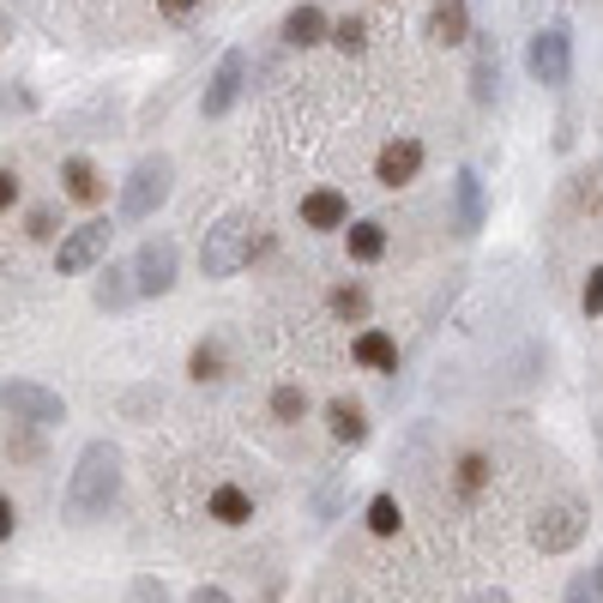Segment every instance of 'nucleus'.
<instances>
[{
	"instance_id": "nucleus-1",
	"label": "nucleus",
	"mask_w": 603,
	"mask_h": 603,
	"mask_svg": "<svg viewBox=\"0 0 603 603\" xmlns=\"http://www.w3.org/2000/svg\"><path fill=\"white\" fill-rule=\"evenodd\" d=\"M121 495V446L115 441H91L79 453V465H73V477H66V513L73 519H97V513H109Z\"/></svg>"
},
{
	"instance_id": "nucleus-2",
	"label": "nucleus",
	"mask_w": 603,
	"mask_h": 603,
	"mask_svg": "<svg viewBox=\"0 0 603 603\" xmlns=\"http://www.w3.org/2000/svg\"><path fill=\"white\" fill-rule=\"evenodd\" d=\"M254 260V218L248 211H223L199 242V272L206 278H236Z\"/></svg>"
},
{
	"instance_id": "nucleus-3",
	"label": "nucleus",
	"mask_w": 603,
	"mask_h": 603,
	"mask_svg": "<svg viewBox=\"0 0 603 603\" xmlns=\"http://www.w3.org/2000/svg\"><path fill=\"white\" fill-rule=\"evenodd\" d=\"M170 182H175V163L163 158V151H158V158H139V163H133V175H127V187H121V218L145 223L163 199H170Z\"/></svg>"
},
{
	"instance_id": "nucleus-4",
	"label": "nucleus",
	"mask_w": 603,
	"mask_h": 603,
	"mask_svg": "<svg viewBox=\"0 0 603 603\" xmlns=\"http://www.w3.org/2000/svg\"><path fill=\"white\" fill-rule=\"evenodd\" d=\"M525 73L538 85H567V73H574V37H567V25H543L538 37H531Z\"/></svg>"
},
{
	"instance_id": "nucleus-5",
	"label": "nucleus",
	"mask_w": 603,
	"mask_h": 603,
	"mask_svg": "<svg viewBox=\"0 0 603 603\" xmlns=\"http://www.w3.org/2000/svg\"><path fill=\"white\" fill-rule=\"evenodd\" d=\"M248 49H230L218 61V73H211L206 79V91H199V115L206 121H218V115H230V109H236V97L248 91Z\"/></svg>"
},
{
	"instance_id": "nucleus-6",
	"label": "nucleus",
	"mask_w": 603,
	"mask_h": 603,
	"mask_svg": "<svg viewBox=\"0 0 603 603\" xmlns=\"http://www.w3.org/2000/svg\"><path fill=\"white\" fill-rule=\"evenodd\" d=\"M0 410H13L19 422H37V429L66 422L61 393H49V386H37V381H0Z\"/></svg>"
},
{
	"instance_id": "nucleus-7",
	"label": "nucleus",
	"mask_w": 603,
	"mask_h": 603,
	"mask_svg": "<svg viewBox=\"0 0 603 603\" xmlns=\"http://www.w3.org/2000/svg\"><path fill=\"white\" fill-rule=\"evenodd\" d=\"M579 538H586V507H579V501L543 507V513H538V525H531V543H538L543 555H567Z\"/></svg>"
},
{
	"instance_id": "nucleus-8",
	"label": "nucleus",
	"mask_w": 603,
	"mask_h": 603,
	"mask_svg": "<svg viewBox=\"0 0 603 603\" xmlns=\"http://www.w3.org/2000/svg\"><path fill=\"white\" fill-rule=\"evenodd\" d=\"M109 236H115V223L109 218H91V223H79V230H66L54 266H61V272H91V266L109 254Z\"/></svg>"
},
{
	"instance_id": "nucleus-9",
	"label": "nucleus",
	"mask_w": 603,
	"mask_h": 603,
	"mask_svg": "<svg viewBox=\"0 0 603 603\" xmlns=\"http://www.w3.org/2000/svg\"><path fill=\"white\" fill-rule=\"evenodd\" d=\"M133 290H139V296H170L175 290V242L170 236L139 248V260H133Z\"/></svg>"
},
{
	"instance_id": "nucleus-10",
	"label": "nucleus",
	"mask_w": 603,
	"mask_h": 603,
	"mask_svg": "<svg viewBox=\"0 0 603 603\" xmlns=\"http://www.w3.org/2000/svg\"><path fill=\"white\" fill-rule=\"evenodd\" d=\"M422 175V139H386L381 145V158H374V182L381 187H410Z\"/></svg>"
},
{
	"instance_id": "nucleus-11",
	"label": "nucleus",
	"mask_w": 603,
	"mask_h": 603,
	"mask_svg": "<svg viewBox=\"0 0 603 603\" xmlns=\"http://www.w3.org/2000/svg\"><path fill=\"white\" fill-rule=\"evenodd\" d=\"M302 230H350V199H344L339 187L302 194Z\"/></svg>"
},
{
	"instance_id": "nucleus-12",
	"label": "nucleus",
	"mask_w": 603,
	"mask_h": 603,
	"mask_svg": "<svg viewBox=\"0 0 603 603\" xmlns=\"http://www.w3.org/2000/svg\"><path fill=\"white\" fill-rule=\"evenodd\" d=\"M278 37H284L290 49H315V42L332 37V19L320 13L315 0H302V7H290V13H284V30H278Z\"/></svg>"
},
{
	"instance_id": "nucleus-13",
	"label": "nucleus",
	"mask_w": 603,
	"mask_h": 603,
	"mask_svg": "<svg viewBox=\"0 0 603 603\" xmlns=\"http://www.w3.org/2000/svg\"><path fill=\"white\" fill-rule=\"evenodd\" d=\"M453 223H459V236L483 230V182H477V170L453 175Z\"/></svg>"
},
{
	"instance_id": "nucleus-14",
	"label": "nucleus",
	"mask_w": 603,
	"mask_h": 603,
	"mask_svg": "<svg viewBox=\"0 0 603 603\" xmlns=\"http://www.w3.org/2000/svg\"><path fill=\"white\" fill-rule=\"evenodd\" d=\"M429 37L441 42V49L465 42V37H471V7H465V0H434V7H429Z\"/></svg>"
},
{
	"instance_id": "nucleus-15",
	"label": "nucleus",
	"mask_w": 603,
	"mask_h": 603,
	"mask_svg": "<svg viewBox=\"0 0 603 603\" xmlns=\"http://www.w3.org/2000/svg\"><path fill=\"white\" fill-rule=\"evenodd\" d=\"M477 37V61H471V97L477 103H495V85H501V49H495V37H483V30H471Z\"/></svg>"
},
{
	"instance_id": "nucleus-16",
	"label": "nucleus",
	"mask_w": 603,
	"mask_h": 603,
	"mask_svg": "<svg viewBox=\"0 0 603 603\" xmlns=\"http://www.w3.org/2000/svg\"><path fill=\"white\" fill-rule=\"evenodd\" d=\"M350 356H356L362 368H374V374H393V368H398V344H393V332H381V327L356 332Z\"/></svg>"
},
{
	"instance_id": "nucleus-17",
	"label": "nucleus",
	"mask_w": 603,
	"mask_h": 603,
	"mask_svg": "<svg viewBox=\"0 0 603 603\" xmlns=\"http://www.w3.org/2000/svg\"><path fill=\"white\" fill-rule=\"evenodd\" d=\"M327 429L339 446H362L368 441V410L356 405V398H332L327 405Z\"/></svg>"
},
{
	"instance_id": "nucleus-18",
	"label": "nucleus",
	"mask_w": 603,
	"mask_h": 603,
	"mask_svg": "<svg viewBox=\"0 0 603 603\" xmlns=\"http://www.w3.org/2000/svg\"><path fill=\"white\" fill-rule=\"evenodd\" d=\"M61 182H66V199H73V206H97V199H103V175H97L91 158H66Z\"/></svg>"
},
{
	"instance_id": "nucleus-19",
	"label": "nucleus",
	"mask_w": 603,
	"mask_h": 603,
	"mask_svg": "<svg viewBox=\"0 0 603 603\" xmlns=\"http://www.w3.org/2000/svg\"><path fill=\"white\" fill-rule=\"evenodd\" d=\"M206 513L218 525H248L254 519V495L242 483H218V489H211V501H206Z\"/></svg>"
},
{
	"instance_id": "nucleus-20",
	"label": "nucleus",
	"mask_w": 603,
	"mask_h": 603,
	"mask_svg": "<svg viewBox=\"0 0 603 603\" xmlns=\"http://www.w3.org/2000/svg\"><path fill=\"white\" fill-rule=\"evenodd\" d=\"M344 248H350V260L374 266V260L386 254V223H381V218H356L350 230H344Z\"/></svg>"
},
{
	"instance_id": "nucleus-21",
	"label": "nucleus",
	"mask_w": 603,
	"mask_h": 603,
	"mask_svg": "<svg viewBox=\"0 0 603 603\" xmlns=\"http://www.w3.org/2000/svg\"><path fill=\"white\" fill-rule=\"evenodd\" d=\"M398 525H405V507H398L393 489H381V495L368 501V531L374 538H398Z\"/></svg>"
},
{
	"instance_id": "nucleus-22",
	"label": "nucleus",
	"mask_w": 603,
	"mask_h": 603,
	"mask_svg": "<svg viewBox=\"0 0 603 603\" xmlns=\"http://www.w3.org/2000/svg\"><path fill=\"white\" fill-rule=\"evenodd\" d=\"M127 296H139V290H133V266H109V272L97 278V308H127Z\"/></svg>"
},
{
	"instance_id": "nucleus-23",
	"label": "nucleus",
	"mask_w": 603,
	"mask_h": 603,
	"mask_svg": "<svg viewBox=\"0 0 603 603\" xmlns=\"http://www.w3.org/2000/svg\"><path fill=\"white\" fill-rule=\"evenodd\" d=\"M187 374H194L199 386H206V381H223V344H218V339H199L194 356H187Z\"/></svg>"
},
{
	"instance_id": "nucleus-24",
	"label": "nucleus",
	"mask_w": 603,
	"mask_h": 603,
	"mask_svg": "<svg viewBox=\"0 0 603 603\" xmlns=\"http://www.w3.org/2000/svg\"><path fill=\"white\" fill-rule=\"evenodd\" d=\"M332 315H339V320H350V327H362V320H368V290L362 284H332Z\"/></svg>"
},
{
	"instance_id": "nucleus-25",
	"label": "nucleus",
	"mask_w": 603,
	"mask_h": 603,
	"mask_svg": "<svg viewBox=\"0 0 603 603\" xmlns=\"http://www.w3.org/2000/svg\"><path fill=\"white\" fill-rule=\"evenodd\" d=\"M483 483H489V453H477V446H471V453H459V495L477 501V495H483Z\"/></svg>"
},
{
	"instance_id": "nucleus-26",
	"label": "nucleus",
	"mask_w": 603,
	"mask_h": 603,
	"mask_svg": "<svg viewBox=\"0 0 603 603\" xmlns=\"http://www.w3.org/2000/svg\"><path fill=\"white\" fill-rule=\"evenodd\" d=\"M272 417H278V422H302V417H308V393H302L296 381L272 386Z\"/></svg>"
},
{
	"instance_id": "nucleus-27",
	"label": "nucleus",
	"mask_w": 603,
	"mask_h": 603,
	"mask_svg": "<svg viewBox=\"0 0 603 603\" xmlns=\"http://www.w3.org/2000/svg\"><path fill=\"white\" fill-rule=\"evenodd\" d=\"M327 42H339L344 54H362V49H368V19H362V13H344L339 25H332Z\"/></svg>"
},
{
	"instance_id": "nucleus-28",
	"label": "nucleus",
	"mask_w": 603,
	"mask_h": 603,
	"mask_svg": "<svg viewBox=\"0 0 603 603\" xmlns=\"http://www.w3.org/2000/svg\"><path fill=\"white\" fill-rule=\"evenodd\" d=\"M574 206H579V211L603 206V163H591V170L574 175Z\"/></svg>"
},
{
	"instance_id": "nucleus-29",
	"label": "nucleus",
	"mask_w": 603,
	"mask_h": 603,
	"mask_svg": "<svg viewBox=\"0 0 603 603\" xmlns=\"http://www.w3.org/2000/svg\"><path fill=\"white\" fill-rule=\"evenodd\" d=\"M579 308H586L591 320L603 315V266H591V278H586V290H579Z\"/></svg>"
},
{
	"instance_id": "nucleus-30",
	"label": "nucleus",
	"mask_w": 603,
	"mask_h": 603,
	"mask_svg": "<svg viewBox=\"0 0 603 603\" xmlns=\"http://www.w3.org/2000/svg\"><path fill=\"white\" fill-rule=\"evenodd\" d=\"M25 236H30V242H49V236H54V206H37V211H30V218H25Z\"/></svg>"
},
{
	"instance_id": "nucleus-31",
	"label": "nucleus",
	"mask_w": 603,
	"mask_h": 603,
	"mask_svg": "<svg viewBox=\"0 0 603 603\" xmlns=\"http://www.w3.org/2000/svg\"><path fill=\"white\" fill-rule=\"evenodd\" d=\"M133 603H170L158 579H133Z\"/></svg>"
},
{
	"instance_id": "nucleus-32",
	"label": "nucleus",
	"mask_w": 603,
	"mask_h": 603,
	"mask_svg": "<svg viewBox=\"0 0 603 603\" xmlns=\"http://www.w3.org/2000/svg\"><path fill=\"white\" fill-rule=\"evenodd\" d=\"M19 531V507H13V495H0V543Z\"/></svg>"
},
{
	"instance_id": "nucleus-33",
	"label": "nucleus",
	"mask_w": 603,
	"mask_h": 603,
	"mask_svg": "<svg viewBox=\"0 0 603 603\" xmlns=\"http://www.w3.org/2000/svg\"><path fill=\"white\" fill-rule=\"evenodd\" d=\"M591 586H598V579H591V574H579L574 586H567V603H598V591H591Z\"/></svg>"
},
{
	"instance_id": "nucleus-34",
	"label": "nucleus",
	"mask_w": 603,
	"mask_h": 603,
	"mask_svg": "<svg viewBox=\"0 0 603 603\" xmlns=\"http://www.w3.org/2000/svg\"><path fill=\"white\" fill-rule=\"evenodd\" d=\"M13 199H19V175H13V170H0V211L13 206Z\"/></svg>"
},
{
	"instance_id": "nucleus-35",
	"label": "nucleus",
	"mask_w": 603,
	"mask_h": 603,
	"mask_svg": "<svg viewBox=\"0 0 603 603\" xmlns=\"http://www.w3.org/2000/svg\"><path fill=\"white\" fill-rule=\"evenodd\" d=\"M187 603H236V598H230V591H223V586H199Z\"/></svg>"
},
{
	"instance_id": "nucleus-36",
	"label": "nucleus",
	"mask_w": 603,
	"mask_h": 603,
	"mask_svg": "<svg viewBox=\"0 0 603 603\" xmlns=\"http://www.w3.org/2000/svg\"><path fill=\"white\" fill-rule=\"evenodd\" d=\"M158 7H163V13H170V19H187V13H194V7H199V0H158Z\"/></svg>"
},
{
	"instance_id": "nucleus-37",
	"label": "nucleus",
	"mask_w": 603,
	"mask_h": 603,
	"mask_svg": "<svg viewBox=\"0 0 603 603\" xmlns=\"http://www.w3.org/2000/svg\"><path fill=\"white\" fill-rule=\"evenodd\" d=\"M13 103L30 109V91H0V109H13Z\"/></svg>"
},
{
	"instance_id": "nucleus-38",
	"label": "nucleus",
	"mask_w": 603,
	"mask_h": 603,
	"mask_svg": "<svg viewBox=\"0 0 603 603\" xmlns=\"http://www.w3.org/2000/svg\"><path fill=\"white\" fill-rule=\"evenodd\" d=\"M471 603H507V591H483V598H471Z\"/></svg>"
},
{
	"instance_id": "nucleus-39",
	"label": "nucleus",
	"mask_w": 603,
	"mask_h": 603,
	"mask_svg": "<svg viewBox=\"0 0 603 603\" xmlns=\"http://www.w3.org/2000/svg\"><path fill=\"white\" fill-rule=\"evenodd\" d=\"M591 579H598V591H603V562H598V567H591Z\"/></svg>"
}]
</instances>
